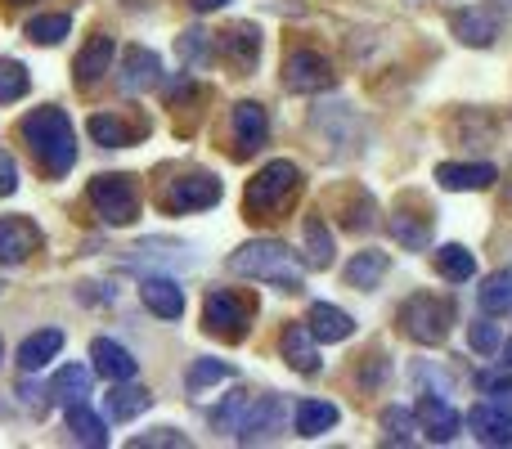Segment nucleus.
Masks as SVG:
<instances>
[{"label": "nucleus", "instance_id": "1a4fd4ad", "mask_svg": "<svg viewBox=\"0 0 512 449\" xmlns=\"http://www.w3.org/2000/svg\"><path fill=\"white\" fill-rule=\"evenodd\" d=\"M230 135H234V158H252L256 149L265 144V135H270V117H265L261 104H252V99H243V104H234L230 113Z\"/></svg>", "mask_w": 512, "mask_h": 449}, {"label": "nucleus", "instance_id": "79ce46f5", "mask_svg": "<svg viewBox=\"0 0 512 449\" xmlns=\"http://www.w3.org/2000/svg\"><path fill=\"white\" fill-rule=\"evenodd\" d=\"M131 445H135V449H144V445H176V449H185L189 441H185L180 432H171V427H167V432H153V436H135Z\"/></svg>", "mask_w": 512, "mask_h": 449}, {"label": "nucleus", "instance_id": "4be33fe9", "mask_svg": "<svg viewBox=\"0 0 512 449\" xmlns=\"http://www.w3.org/2000/svg\"><path fill=\"white\" fill-rule=\"evenodd\" d=\"M225 54H230V63L239 72H252L256 59H261V32H256V23H234L225 32Z\"/></svg>", "mask_w": 512, "mask_h": 449}, {"label": "nucleus", "instance_id": "7ed1b4c3", "mask_svg": "<svg viewBox=\"0 0 512 449\" xmlns=\"http://www.w3.org/2000/svg\"><path fill=\"white\" fill-rule=\"evenodd\" d=\"M297 185H301V176H297L292 162H270V167H261L248 180V194H243V212H248V221H270V216L288 212Z\"/></svg>", "mask_w": 512, "mask_h": 449}, {"label": "nucleus", "instance_id": "a878e982", "mask_svg": "<svg viewBox=\"0 0 512 449\" xmlns=\"http://www.w3.org/2000/svg\"><path fill=\"white\" fill-rule=\"evenodd\" d=\"M301 243H306V265L310 270H328L333 265V234L319 216H306L301 221Z\"/></svg>", "mask_w": 512, "mask_h": 449}, {"label": "nucleus", "instance_id": "6e6552de", "mask_svg": "<svg viewBox=\"0 0 512 449\" xmlns=\"http://www.w3.org/2000/svg\"><path fill=\"white\" fill-rule=\"evenodd\" d=\"M283 86H288L292 95H315V90H328L333 86V63H328L319 50L297 45V50H288V59H283Z\"/></svg>", "mask_w": 512, "mask_h": 449}, {"label": "nucleus", "instance_id": "473e14b6", "mask_svg": "<svg viewBox=\"0 0 512 449\" xmlns=\"http://www.w3.org/2000/svg\"><path fill=\"white\" fill-rule=\"evenodd\" d=\"M225 378H234V369L225 360H198V364H189L185 387H189V396H203L207 387H216V382H225Z\"/></svg>", "mask_w": 512, "mask_h": 449}, {"label": "nucleus", "instance_id": "ea45409f", "mask_svg": "<svg viewBox=\"0 0 512 449\" xmlns=\"http://www.w3.org/2000/svg\"><path fill=\"white\" fill-rule=\"evenodd\" d=\"M481 391H490V396H495V405L512 414V378H499V373H481Z\"/></svg>", "mask_w": 512, "mask_h": 449}, {"label": "nucleus", "instance_id": "c85d7f7f", "mask_svg": "<svg viewBox=\"0 0 512 449\" xmlns=\"http://www.w3.org/2000/svg\"><path fill=\"white\" fill-rule=\"evenodd\" d=\"M387 252H360L355 261H346V270H342V279L351 283V288H378V279L387 274Z\"/></svg>", "mask_w": 512, "mask_h": 449}, {"label": "nucleus", "instance_id": "393cba45", "mask_svg": "<svg viewBox=\"0 0 512 449\" xmlns=\"http://www.w3.org/2000/svg\"><path fill=\"white\" fill-rule=\"evenodd\" d=\"M279 418H283V400L279 396L256 400V405H248V414H243L239 436L243 441H261V436H270L274 427H279Z\"/></svg>", "mask_w": 512, "mask_h": 449}, {"label": "nucleus", "instance_id": "39448f33", "mask_svg": "<svg viewBox=\"0 0 512 449\" xmlns=\"http://www.w3.org/2000/svg\"><path fill=\"white\" fill-rule=\"evenodd\" d=\"M90 203L108 225L140 221V189H135L131 176H95L90 180Z\"/></svg>", "mask_w": 512, "mask_h": 449}, {"label": "nucleus", "instance_id": "cd10ccee", "mask_svg": "<svg viewBox=\"0 0 512 449\" xmlns=\"http://www.w3.org/2000/svg\"><path fill=\"white\" fill-rule=\"evenodd\" d=\"M342 409L328 405V400H301L297 405V436H324L337 427Z\"/></svg>", "mask_w": 512, "mask_h": 449}, {"label": "nucleus", "instance_id": "9d476101", "mask_svg": "<svg viewBox=\"0 0 512 449\" xmlns=\"http://www.w3.org/2000/svg\"><path fill=\"white\" fill-rule=\"evenodd\" d=\"M414 418H418V427H423V436L432 445H450L463 427V418L454 414L450 400H441V391H427V396L414 405Z\"/></svg>", "mask_w": 512, "mask_h": 449}, {"label": "nucleus", "instance_id": "4468645a", "mask_svg": "<svg viewBox=\"0 0 512 449\" xmlns=\"http://www.w3.org/2000/svg\"><path fill=\"white\" fill-rule=\"evenodd\" d=\"M436 180L450 194H468V189H490L499 180V171L490 162H445V167H436Z\"/></svg>", "mask_w": 512, "mask_h": 449}, {"label": "nucleus", "instance_id": "bb28decb", "mask_svg": "<svg viewBox=\"0 0 512 449\" xmlns=\"http://www.w3.org/2000/svg\"><path fill=\"white\" fill-rule=\"evenodd\" d=\"M68 436H72L77 445H95V449H104V445H108V427H104V418L90 414L86 400H81V405H68Z\"/></svg>", "mask_w": 512, "mask_h": 449}, {"label": "nucleus", "instance_id": "6ab92c4d", "mask_svg": "<svg viewBox=\"0 0 512 449\" xmlns=\"http://www.w3.org/2000/svg\"><path fill=\"white\" fill-rule=\"evenodd\" d=\"M306 328L315 333V342H346V337L355 333V319L346 315V310L328 306V301H315L306 315Z\"/></svg>", "mask_w": 512, "mask_h": 449}, {"label": "nucleus", "instance_id": "423d86ee", "mask_svg": "<svg viewBox=\"0 0 512 449\" xmlns=\"http://www.w3.org/2000/svg\"><path fill=\"white\" fill-rule=\"evenodd\" d=\"M162 207L176 216H189V212H207V207L221 203V180L212 171H185L180 180H167V189H158Z\"/></svg>", "mask_w": 512, "mask_h": 449}, {"label": "nucleus", "instance_id": "72a5a7b5", "mask_svg": "<svg viewBox=\"0 0 512 449\" xmlns=\"http://www.w3.org/2000/svg\"><path fill=\"white\" fill-rule=\"evenodd\" d=\"M32 90V77L18 59H0V104H18Z\"/></svg>", "mask_w": 512, "mask_h": 449}, {"label": "nucleus", "instance_id": "f257e3e1", "mask_svg": "<svg viewBox=\"0 0 512 449\" xmlns=\"http://www.w3.org/2000/svg\"><path fill=\"white\" fill-rule=\"evenodd\" d=\"M23 140L27 149H32L36 167L45 171V176H68L72 162H77V140H72V122L63 108H32V113L23 117Z\"/></svg>", "mask_w": 512, "mask_h": 449}, {"label": "nucleus", "instance_id": "4c0bfd02", "mask_svg": "<svg viewBox=\"0 0 512 449\" xmlns=\"http://www.w3.org/2000/svg\"><path fill=\"white\" fill-rule=\"evenodd\" d=\"M391 234L405 247H427L432 243V225L427 221H405V216H391Z\"/></svg>", "mask_w": 512, "mask_h": 449}, {"label": "nucleus", "instance_id": "f03ea898", "mask_svg": "<svg viewBox=\"0 0 512 449\" xmlns=\"http://www.w3.org/2000/svg\"><path fill=\"white\" fill-rule=\"evenodd\" d=\"M230 270L243 274V279H265V283H279L283 292H297L301 279H306V265L297 261L288 243L279 238H256V243H243L239 252L230 256Z\"/></svg>", "mask_w": 512, "mask_h": 449}, {"label": "nucleus", "instance_id": "aec40b11", "mask_svg": "<svg viewBox=\"0 0 512 449\" xmlns=\"http://www.w3.org/2000/svg\"><path fill=\"white\" fill-rule=\"evenodd\" d=\"M59 351H63V328H41V333H32L23 346H18V369L36 373V369H45Z\"/></svg>", "mask_w": 512, "mask_h": 449}, {"label": "nucleus", "instance_id": "58836bf2", "mask_svg": "<svg viewBox=\"0 0 512 449\" xmlns=\"http://www.w3.org/2000/svg\"><path fill=\"white\" fill-rule=\"evenodd\" d=\"M468 346H472L477 355H495V351H499V328L486 324V319H481V324H472V328H468Z\"/></svg>", "mask_w": 512, "mask_h": 449}, {"label": "nucleus", "instance_id": "a18cd8bd", "mask_svg": "<svg viewBox=\"0 0 512 449\" xmlns=\"http://www.w3.org/2000/svg\"><path fill=\"white\" fill-rule=\"evenodd\" d=\"M495 5H504V9H512V0H495Z\"/></svg>", "mask_w": 512, "mask_h": 449}, {"label": "nucleus", "instance_id": "49530a36", "mask_svg": "<svg viewBox=\"0 0 512 449\" xmlns=\"http://www.w3.org/2000/svg\"><path fill=\"white\" fill-rule=\"evenodd\" d=\"M9 5H27V0H9Z\"/></svg>", "mask_w": 512, "mask_h": 449}, {"label": "nucleus", "instance_id": "09e8293b", "mask_svg": "<svg viewBox=\"0 0 512 449\" xmlns=\"http://www.w3.org/2000/svg\"><path fill=\"white\" fill-rule=\"evenodd\" d=\"M0 355H5V346H0Z\"/></svg>", "mask_w": 512, "mask_h": 449}, {"label": "nucleus", "instance_id": "37998d69", "mask_svg": "<svg viewBox=\"0 0 512 449\" xmlns=\"http://www.w3.org/2000/svg\"><path fill=\"white\" fill-rule=\"evenodd\" d=\"M18 189V167L9 153H0V198H9Z\"/></svg>", "mask_w": 512, "mask_h": 449}, {"label": "nucleus", "instance_id": "412c9836", "mask_svg": "<svg viewBox=\"0 0 512 449\" xmlns=\"http://www.w3.org/2000/svg\"><path fill=\"white\" fill-rule=\"evenodd\" d=\"M45 396L54 400V405H81V400L90 396V369L86 364H68V369H59L54 373V382L45 387Z\"/></svg>", "mask_w": 512, "mask_h": 449}, {"label": "nucleus", "instance_id": "9b49d317", "mask_svg": "<svg viewBox=\"0 0 512 449\" xmlns=\"http://www.w3.org/2000/svg\"><path fill=\"white\" fill-rule=\"evenodd\" d=\"M162 86V59L144 45H126L122 54V90L126 95H144V90Z\"/></svg>", "mask_w": 512, "mask_h": 449}, {"label": "nucleus", "instance_id": "e433bc0d", "mask_svg": "<svg viewBox=\"0 0 512 449\" xmlns=\"http://www.w3.org/2000/svg\"><path fill=\"white\" fill-rule=\"evenodd\" d=\"M414 427H418V418H414V409H387L382 414V441L387 445H409L414 441Z\"/></svg>", "mask_w": 512, "mask_h": 449}, {"label": "nucleus", "instance_id": "2f4dec72", "mask_svg": "<svg viewBox=\"0 0 512 449\" xmlns=\"http://www.w3.org/2000/svg\"><path fill=\"white\" fill-rule=\"evenodd\" d=\"M149 405H153V396L144 387H122V382H117V387L108 391V414L122 418V423L126 418H140Z\"/></svg>", "mask_w": 512, "mask_h": 449}, {"label": "nucleus", "instance_id": "de8ad7c7", "mask_svg": "<svg viewBox=\"0 0 512 449\" xmlns=\"http://www.w3.org/2000/svg\"><path fill=\"white\" fill-rule=\"evenodd\" d=\"M508 364H512V342H508Z\"/></svg>", "mask_w": 512, "mask_h": 449}, {"label": "nucleus", "instance_id": "f704fd0d", "mask_svg": "<svg viewBox=\"0 0 512 449\" xmlns=\"http://www.w3.org/2000/svg\"><path fill=\"white\" fill-rule=\"evenodd\" d=\"M512 306V274H490L486 283H481V310L486 315H504V310Z\"/></svg>", "mask_w": 512, "mask_h": 449}, {"label": "nucleus", "instance_id": "c9c22d12", "mask_svg": "<svg viewBox=\"0 0 512 449\" xmlns=\"http://www.w3.org/2000/svg\"><path fill=\"white\" fill-rule=\"evenodd\" d=\"M68 27H72L68 14H41V18H32V23H27V41H36V45H59L63 36H68Z\"/></svg>", "mask_w": 512, "mask_h": 449}, {"label": "nucleus", "instance_id": "a19ab883", "mask_svg": "<svg viewBox=\"0 0 512 449\" xmlns=\"http://www.w3.org/2000/svg\"><path fill=\"white\" fill-rule=\"evenodd\" d=\"M382 382H387V355H364V378H360V387L373 391V387H382Z\"/></svg>", "mask_w": 512, "mask_h": 449}, {"label": "nucleus", "instance_id": "b1692460", "mask_svg": "<svg viewBox=\"0 0 512 449\" xmlns=\"http://www.w3.org/2000/svg\"><path fill=\"white\" fill-rule=\"evenodd\" d=\"M108 63H113V36H95V41L77 54V86H99Z\"/></svg>", "mask_w": 512, "mask_h": 449}, {"label": "nucleus", "instance_id": "2eb2a0df", "mask_svg": "<svg viewBox=\"0 0 512 449\" xmlns=\"http://www.w3.org/2000/svg\"><path fill=\"white\" fill-rule=\"evenodd\" d=\"M279 351H283V360H288L297 373H306V378H315V373H319L315 333H310L306 324H288V328H283V342H279Z\"/></svg>", "mask_w": 512, "mask_h": 449}, {"label": "nucleus", "instance_id": "ddd939ff", "mask_svg": "<svg viewBox=\"0 0 512 449\" xmlns=\"http://www.w3.org/2000/svg\"><path fill=\"white\" fill-rule=\"evenodd\" d=\"M468 427L472 436H477L481 445H512V414L508 409H499L495 400H486V405H472L468 409Z\"/></svg>", "mask_w": 512, "mask_h": 449}, {"label": "nucleus", "instance_id": "dca6fc26", "mask_svg": "<svg viewBox=\"0 0 512 449\" xmlns=\"http://www.w3.org/2000/svg\"><path fill=\"white\" fill-rule=\"evenodd\" d=\"M90 360H95V373H104V378H113V382L135 378V355L126 351L122 342H113V337H95V342H90Z\"/></svg>", "mask_w": 512, "mask_h": 449}, {"label": "nucleus", "instance_id": "c756f323", "mask_svg": "<svg viewBox=\"0 0 512 449\" xmlns=\"http://www.w3.org/2000/svg\"><path fill=\"white\" fill-rule=\"evenodd\" d=\"M436 274H441V279H450V283H468L472 274H477V261H472L468 247L445 243L441 252H436Z\"/></svg>", "mask_w": 512, "mask_h": 449}, {"label": "nucleus", "instance_id": "a211bd4d", "mask_svg": "<svg viewBox=\"0 0 512 449\" xmlns=\"http://www.w3.org/2000/svg\"><path fill=\"white\" fill-rule=\"evenodd\" d=\"M450 32L459 36L463 45H495L499 18L490 14V9H459V14H450Z\"/></svg>", "mask_w": 512, "mask_h": 449}, {"label": "nucleus", "instance_id": "0eeeda50", "mask_svg": "<svg viewBox=\"0 0 512 449\" xmlns=\"http://www.w3.org/2000/svg\"><path fill=\"white\" fill-rule=\"evenodd\" d=\"M252 315H256V306H252V297H243V292H212V297H207V310H203L207 333L221 337V342H243L252 328Z\"/></svg>", "mask_w": 512, "mask_h": 449}, {"label": "nucleus", "instance_id": "c03bdc74", "mask_svg": "<svg viewBox=\"0 0 512 449\" xmlns=\"http://www.w3.org/2000/svg\"><path fill=\"white\" fill-rule=\"evenodd\" d=\"M189 5H194V9H198V14H212V9H221V5H225V0H189Z\"/></svg>", "mask_w": 512, "mask_h": 449}, {"label": "nucleus", "instance_id": "5701e85b", "mask_svg": "<svg viewBox=\"0 0 512 449\" xmlns=\"http://www.w3.org/2000/svg\"><path fill=\"white\" fill-rule=\"evenodd\" d=\"M140 135H149V126H126L122 117H113V113H95L90 117V140L95 144H104V149H122V144H131V140H140Z\"/></svg>", "mask_w": 512, "mask_h": 449}, {"label": "nucleus", "instance_id": "20e7f679", "mask_svg": "<svg viewBox=\"0 0 512 449\" xmlns=\"http://www.w3.org/2000/svg\"><path fill=\"white\" fill-rule=\"evenodd\" d=\"M450 324H454V297L418 292V297H409L405 306H400V328L423 346L445 342V337H450Z\"/></svg>", "mask_w": 512, "mask_h": 449}, {"label": "nucleus", "instance_id": "f8f14e48", "mask_svg": "<svg viewBox=\"0 0 512 449\" xmlns=\"http://www.w3.org/2000/svg\"><path fill=\"white\" fill-rule=\"evenodd\" d=\"M36 247H41V229L27 221V216H0V261L5 265L27 261Z\"/></svg>", "mask_w": 512, "mask_h": 449}, {"label": "nucleus", "instance_id": "7c9ffc66", "mask_svg": "<svg viewBox=\"0 0 512 449\" xmlns=\"http://www.w3.org/2000/svg\"><path fill=\"white\" fill-rule=\"evenodd\" d=\"M176 54H180V63H185V68L203 72L207 63H212V36H207L203 27H189V32L176 36Z\"/></svg>", "mask_w": 512, "mask_h": 449}, {"label": "nucleus", "instance_id": "f3484780", "mask_svg": "<svg viewBox=\"0 0 512 449\" xmlns=\"http://www.w3.org/2000/svg\"><path fill=\"white\" fill-rule=\"evenodd\" d=\"M140 297L158 319H180L185 315V292H180L167 274H149V279L140 283Z\"/></svg>", "mask_w": 512, "mask_h": 449}]
</instances>
